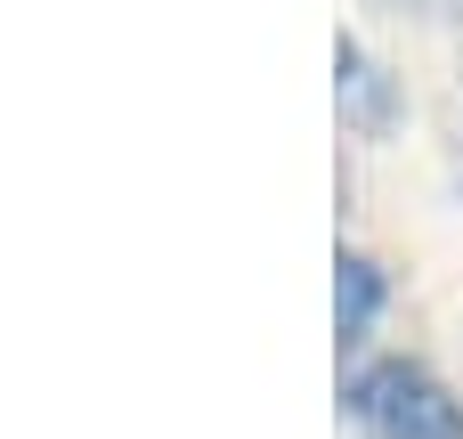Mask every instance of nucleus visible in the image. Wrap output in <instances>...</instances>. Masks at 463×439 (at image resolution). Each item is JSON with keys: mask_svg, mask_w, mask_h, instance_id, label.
<instances>
[{"mask_svg": "<svg viewBox=\"0 0 463 439\" xmlns=\"http://www.w3.org/2000/svg\"><path fill=\"white\" fill-rule=\"evenodd\" d=\"M342 415L374 439H463V399L423 358H366L342 375Z\"/></svg>", "mask_w": 463, "mask_h": 439, "instance_id": "1", "label": "nucleus"}, {"mask_svg": "<svg viewBox=\"0 0 463 439\" xmlns=\"http://www.w3.org/2000/svg\"><path fill=\"white\" fill-rule=\"evenodd\" d=\"M334 106H342V130L350 138H391L399 122H407V90H399V73L366 49V41H334Z\"/></svg>", "mask_w": 463, "mask_h": 439, "instance_id": "2", "label": "nucleus"}, {"mask_svg": "<svg viewBox=\"0 0 463 439\" xmlns=\"http://www.w3.org/2000/svg\"><path fill=\"white\" fill-rule=\"evenodd\" d=\"M383 310H391V277H383V261H366V253H334V342L342 350H358L374 326H383Z\"/></svg>", "mask_w": 463, "mask_h": 439, "instance_id": "3", "label": "nucleus"}]
</instances>
